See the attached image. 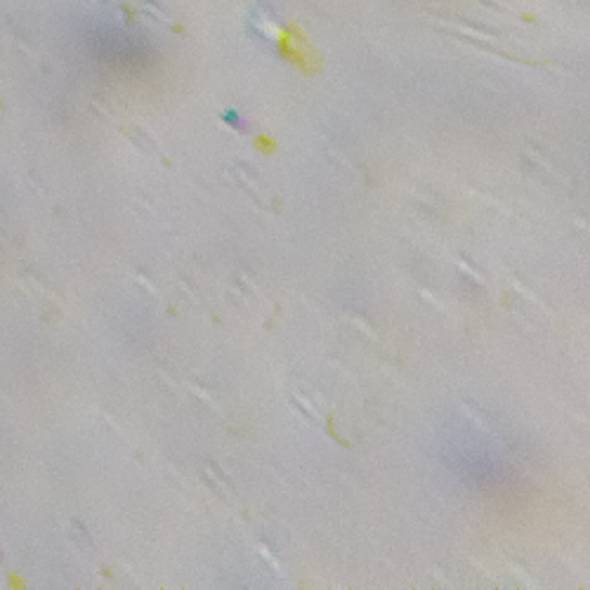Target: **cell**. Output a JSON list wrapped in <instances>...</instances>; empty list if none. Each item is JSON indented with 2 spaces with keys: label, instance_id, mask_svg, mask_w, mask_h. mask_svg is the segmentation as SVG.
I'll use <instances>...</instances> for the list:
<instances>
[{
  "label": "cell",
  "instance_id": "obj_1",
  "mask_svg": "<svg viewBox=\"0 0 590 590\" xmlns=\"http://www.w3.org/2000/svg\"><path fill=\"white\" fill-rule=\"evenodd\" d=\"M272 41L274 45L279 47V52L286 59L295 64L300 69H314V62H317V52H314V45L307 36V31L302 29L300 24L295 21H288V24H281L272 31Z\"/></svg>",
  "mask_w": 590,
  "mask_h": 590
}]
</instances>
